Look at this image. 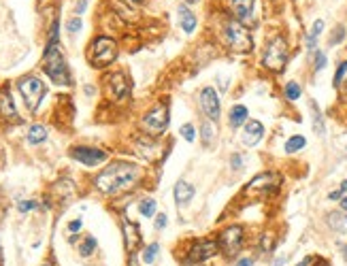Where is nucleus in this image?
I'll return each instance as SVG.
<instances>
[{
    "mask_svg": "<svg viewBox=\"0 0 347 266\" xmlns=\"http://www.w3.org/2000/svg\"><path fill=\"white\" fill-rule=\"evenodd\" d=\"M213 137H215V130H213L211 126V119H205L200 124V139H202V145L209 147L211 143H213Z\"/></svg>",
    "mask_w": 347,
    "mask_h": 266,
    "instance_id": "obj_24",
    "label": "nucleus"
},
{
    "mask_svg": "<svg viewBox=\"0 0 347 266\" xmlns=\"http://www.w3.org/2000/svg\"><path fill=\"white\" fill-rule=\"evenodd\" d=\"M283 94H285V98L288 100H298L300 98V94H302V90H300V85L296 83V81H288L285 83V87H283Z\"/></svg>",
    "mask_w": 347,
    "mask_h": 266,
    "instance_id": "obj_27",
    "label": "nucleus"
},
{
    "mask_svg": "<svg viewBox=\"0 0 347 266\" xmlns=\"http://www.w3.org/2000/svg\"><path fill=\"white\" fill-rule=\"evenodd\" d=\"M347 192V181H343L341 183V188L339 190H334V192H330L328 194V200H339V198H343V194Z\"/></svg>",
    "mask_w": 347,
    "mask_h": 266,
    "instance_id": "obj_35",
    "label": "nucleus"
},
{
    "mask_svg": "<svg viewBox=\"0 0 347 266\" xmlns=\"http://www.w3.org/2000/svg\"><path fill=\"white\" fill-rule=\"evenodd\" d=\"M186 3H196V0H186Z\"/></svg>",
    "mask_w": 347,
    "mask_h": 266,
    "instance_id": "obj_49",
    "label": "nucleus"
},
{
    "mask_svg": "<svg viewBox=\"0 0 347 266\" xmlns=\"http://www.w3.org/2000/svg\"><path fill=\"white\" fill-rule=\"evenodd\" d=\"M232 17L243 26H253V0H230Z\"/></svg>",
    "mask_w": 347,
    "mask_h": 266,
    "instance_id": "obj_12",
    "label": "nucleus"
},
{
    "mask_svg": "<svg viewBox=\"0 0 347 266\" xmlns=\"http://www.w3.org/2000/svg\"><path fill=\"white\" fill-rule=\"evenodd\" d=\"M34 207H36V202H32V200H22V202H19V211H22V213L32 211Z\"/></svg>",
    "mask_w": 347,
    "mask_h": 266,
    "instance_id": "obj_38",
    "label": "nucleus"
},
{
    "mask_svg": "<svg viewBox=\"0 0 347 266\" xmlns=\"http://www.w3.org/2000/svg\"><path fill=\"white\" fill-rule=\"evenodd\" d=\"M43 70L47 73V77L56 81L60 85H68L70 83V73H68V66L64 62V56L60 54V49L56 43H49L45 49V56H43Z\"/></svg>",
    "mask_w": 347,
    "mask_h": 266,
    "instance_id": "obj_2",
    "label": "nucleus"
},
{
    "mask_svg": "<svg viewBox=\"0 0 347 266\" xmlns=\"http://www.w3.org/2000/svg\"><path fill=\"white\" fill-rule=\"evenodd\" d=\"M181 137L186 139L188 143H192L194 139H196V135H194V126H192V124H186V126H181Z\"/></svg>",
    "mask_w": 347,
    "mask_h": 266,
    "instance_id": "obj_34",
    "label": "nucleus"
},
{
    "mask_svg": "<svg viewBox=\"0 0 347 266\" xmlns=\"http://www.w3.org/2000/svg\"><path fill=\"white\" fill-rule=\"evenodd\" d=\"M158 249H160V245H158V243L147 245L145 251H143V262H145V264H154L156 255H158Z\"/></svg>",
    "mask_w": 347,
    "mask_h": 266,
    "instance_id": "obj_29",
    "label": "nucleus"
},
{
    "mask_svg": "<svg viewBox=\"0 0 347 266\" xmlns=\"http://www.w3.org/2000/svg\"><path fill=\"white\" fill-rule=\"evenodd\" d=\"M326 66V54L324 51H315V70H322Z\"/></svg>",
    "mask_w": 347,
    "mask_h": 266,
    "instance_id": "obj_36",
    "label": "nucleus"
},
{
    "mask_svg": "<svg viewBox=\"0 0 347 266\" xmlns=\"http://www.w3.org/2000/svg\"><path fill=\"white\" fill-rule=\"evenodd\" d=\"M94 249H96V239H94V237H85V241L81 243V247H79L81 255H90Z\"/></svg>",
    "mask_w": 347,
    "mask_h": 266,
    "instance_id": "obj_30",
    "label": "nucleus"
},
{
    "mask_svg": "<svg viewBox=\"0 0 347 266\" xmlns=\"http://www.w3.org/2000/svg\"><path fill=\"white\" fill-rule=\"evenodd\" d=\"M305 145H307V139L300 137V135H294V137H290L288 141H285V151L296 153V151H300Z\"/></svg>",
    "mask_w": 347,
    "mask_h": 266,
    "instance_id": "obj_26",
    "label": "nucleus"
},
{
    "mask_svg": "<svg viewBox=\"0 0 347 266\" xmlns=\"http://www.w3.org/2000/svg\"><path fill=\"white\" fill-rule=\"evenodd\" d=\"M315 266H328V264H326V262H322V260H320V262H318V264H315Z\"/></svg>",
    "mask_w": 347,
    "mask_h": 266,
    "instance_id": "obj_48",
    "label": "nucleus"
},
{
    "mask_svg": "<svg viewBox=\"0 0 347 266\" xmlns=\"http://www.w3.org/2000/svg\"><path fill=\"white\" fill-rule=\"evenodd\" d=\"M0 117L17 119V111H15L11 96H9V92H0Z\"/></svg>",
    "mask_w": 347,
    "mask_h": 266,
    "instance_id": "obj_17",
    "label": "nucleus"
},
{
    "mask_svg": "<svg viewBox=\"0 0 347 266\" xmlns=\"http://www.w3.org/2000/svg\"><path fill=\"white\" fill-rule=\"evenodd\" d=\"M260 247H262L264 251H271V249H273V237H271V234H264L262 241H260Z\"/></svg>",
    "mask_w": 347,
    "mask_h": 266,
    "instance_id": "obj_37",
    "label": "nucleus"
},
{
    "mask_svg": "<svg viewBox=\"0 0 347 266\" xmlns=\"http://www.w3.org/2000/svg\"><path fill=\"white\" fill-rule=\"evenodd\" d=\"M166 224H168L166 215H164V213H160V215L156 217V230H162V228H166Z\"/></svg>",
    "mask_w": 347,
    "mask_h": 266,
    "instance_id": "obj_39",
    "label": "nucleus"
},
{
    "mask_svg": "<svg viewBox=\"0 0 347 266\" xmlns=\"http://www.w3.org/2000/svg\"><path fill=\"white\" fill-rule=\"evenodd\" d=\"M328 226L334 230V232H339V234H345L347 232V215L345 213H330L328 215Z\"/></svg>",
    "mask_w": 347,
    "mask_h": 266,
    "instance_id": "obj_21",
    "label": "nucleus"
},
{
    "mask_svg": "<svg viewBox=\"0 0 347 266\" xmlns=\"http://www.w3.org/2000/svg\"><path fill=\"white\" fill-rule=\"evenodd\" d=\"M47 139V130L45 126H32L28 132V143L30 145H38V143H43Z\"/></svg>",
    "mask_w": 347,
    "mask_h": 266,
    "instance_id": "obj_25",
    "label": "nucleus"
},
{
    "mask_svg": "<svg viewBox=\"0 0 347 266\" xmlns=\"http://www.w3.org/2000/svg\"><path fill=\"white\" fill-rule=\"evenodd\" d=\"M43 266H52V264H43Z\"/></svg>",
    "mask_w": 347,
    "mask_h": 266,
    "instance_id": "obj_50",
    "label": "nucleus"
},
{
    "mask_svg": "<svg viewBox=\"0 0 347 266\" xmlns=\"http://www.w3.org/2000/svg\"><path fill=\"white\" fill-rule=\"evenodd\" d=\"M85 7H88V0H79V3L75 5V13H77V17L85 11Z\"/></svg>",
    "mask_w": 347,
    "mask_h": 266,
    "instance_id": "obj_41",
    "label": "nucleus"
},
{
    "mask_svg": "<svg viewBox=\"0 0 347 266\" xmlns=\"http://www.w3.org/2000/svg\"><path fill=\"white\" fill-rule=\"evenodd\" d=\"M345 79H347V62H341L339 68H336V75H334V87H341Z\"/></svg>",
    "mask_w": 347,
    "mask_h": 266,
    "instance_id": "obj_31",
    "label": "nucleus"
},
{
    "mask_svg": "<svg viewBox=\"0 0 347 266\" xmlns=\"http://www.w3.org/2000/svg\"><path fill=\"white\" fill-rule=\"evenodd\" d=\"M81 26H83V24H81V17H73V19H68L66 30L70 34H75V32H79V30H81Z\"/></svg>",
    "mask_w": 347,
    "mask_h": 266,
    "instance_id": "obj_33",
    "label": "nucleus"
},
{
    "mask_svg": "<svg viewBox=\"0 0 347 266\" xmlns=\"http://www.w3.org/2000/svg\"><path fill=\"white\" fill-rule=\"evenodd\" d=\"M262 64L267 66L273 73H281L288 64V43H285L283 36H275L267 51H264V58H262Z\"/></svg>",
    "mask_w": 347,
    "mask_h": 266,
    "instance_id": "obj_3",
    "label": "nucleus"
},
{
    "mask_svg": "<svg viewBox=\"0 0 347 266\" xmlns=\"http://www.w3.org/2000/svg\"><path fill=\"white\" fill-rule=\"evenodd\" d=\"M124 232H126V247H128L130 251H135V249L139 247V243H141L139 226H137V224L126 221V224H124Z\"/></svg>",
    "mask_w": 347,
    "mask_h": 266,
    "instance_id": "obj_18",
    "label": "nucleus"
},
{
    "mask_svg": "<svg viewBox=\"0 0 347 266\" xmlns=\"http://www.w3.org/2000/svg\"><path fill=\"white\" fill-rule=\"evenodd\" d=\"M109 81H111V90H113L115 98H121V96H126V94H128V81H126V77L121 75V73L113 75Z\"/></svg>",
    "mask_w": 347,
    "mask_h": 266,
    "instance_id": "obj_20",
    "label": "nucleus"
},
{
    "mask_svg": "<svg viewBox=\"0 0 347 266\" xmlns=\"http://www.w3.org/2000/svg\"><path fill=\"white\" fill-rule=\"evenodd\" d=\"M70 156H73L77 162H81V164H85V166H96V164H100V162L107 160V151L96 149V147H75L73 151H70Z\"/></svg>",
    "mask_w": 347,
    "mask_h": 266,
    "instance_id": "obj_11",
    "label": "nucleus"
},
{
    "mask_svg": "<svg viewBox=\"0 0 347 266\" xmlns=\"http://www.w3.org/2000/svg\"><path fill=\"white\" fill-rule=\"evenodd\" d=\"M220 247L226 251V253H230V255H234L239 249H241V245H243V228L241 226H230V228H226L222 234H220Z\"/></svg>",
    "mask_w": 347,
    "mask_h": 266,
    "instance_id": "obj_10",
    "label": "nucleus"
},
{
    "mask_svg": "<svg viewBox=\"0 0 347 266\" xmlns=\"http://www.w3.org/2000/svg\"><path fill=\"white\" fill-rule=\"evenodd\" d=\"M228 121H230L232 128H239L241 124H245V121H247V109H245L243 105H234V107L230 109Z\"/></svg>",
    "mask_w": 347,
    "mask_h": 266,
    "instance_id": "obj_19",
    "label": "nucleus"
},
{
    "mask_svg": "<svg viewBox=\"0 0 347 266\" xmlns=\"http://www.w3.org/2000/svg\"><path fill=\"white\" fill-rule=\"evenodd\" d=\"M19 92H22V96L26 100V107L30 111H36L40 100L45 96V85H43V81L36 77H24V79H19Z\"/></svg>",
    "mask_w": 347,
    "mask_h": 266,
    "instance_id": "obj_5",
    "label": "nucleus"
},
{
    "mask_svg": "<svg viewBox=\"0 0 347 266\" xmlns=\"http://www.w3.org/2000/svg\"><path fill=\"white\" fill-rule=\"evenodd\" d=\"M322 30H324V19H315L313 26H311V32L307 34V49L309 51H315V43H318Z\"/></svg>",
    "mask_w": 347,
    "mask_h": 266,
    "instance_id": "obj_22",
    "label": "nucleus"
},
{
    "mask_svg": "<svg viewBox=\"0 0 347 266\" xmlns=\"http://www.w3.org/2000/svg\"><path fill=\"white\" fill-rule=\"evenodd\" d=\"M309 107H311V111H313V130H315V135L324 137V135H326V126H324V117H322V113H320V107L315 105L313 100H309Z\"/></svg>",
    "mask_w": 347,
    "mask_h": 266,
    "instance_id": "obj_23",
    "label": "nucleus"
},
{
    "mask_svg": "<svg viewBox=\"0 0 347 266\" xmlns=\"http://www.w3.org/2000/svg\"><path fill=\"white\" fill-rule=\"evenodd\" d=\"M117 56V45L113 38L109 36H98L92 45V64L94 66H107L115 60Z\"/></svg>",
    "mask_w": 347,
    "mask_h": 266,
    "instance_id": "obj_6",
    "label": "nucleus"
},
{
    "mask_svg": "<svg viewBox=\"0 0 347 266\" xmlns=\"http://www.w3.org/2000/svg\"><path fill=\"white\" fill-rule=\"evenodd\" d=\"M262 137H264V126L260 124V121H256V119L245 121V128H243V145H247V147L258 145V143L262 141Z\"/></svg>",
    "mask_w": 347,
    "mask_h": 266,
    "instance_id": "obj_14",
    "label": "nucleus"
},
{
    "mask_svg": "<svg viewBox=\"0 0 347 266\" xmlns=\"http://www.w3.org/2000/svg\"><path fill=\"white\" fill-rule=\"evenodd\" d=\"M343 38H345V28L343 26H336L334 32L330 34V45H339Z\"/></svg>",
    "mask_w": 347,
    "mask_h": 266,
    "instance_id": "obj_32",
    "label": "nucleus"
},
{
    "mask_svg": "<svg viewBox=\"0 0 347 266\" xmlns=\"http://www.w3.org/2000/svg\"><path fill=\"white\" fill-rule=\"evenodd\" d=\"M139 211H141L143 217H154V213H156V200H151V198L141 200Z\"/></svg>",
    "mask_w": 347,
    "mask_h": 266,
    "instance_id": "obj_28",
    "label": "nucleus"
},
{
    "mask_svg": "<svg viewBox=\"0 0 347 266\" xmlns=\"http://www.w3.org/2000/svg\"><path fill=\"white\" fill-rule=\"evenodd\" d=\"M68 230L70 232H77V230H81V219H73L68 224Z\"/></svg>",
    "mask_w": 347,
    "mask_h": 266,
    "instance_id": "obj_42",
    "label": "nucleus"
},
{
    "mask_svg": "<svg viewBox=\"0 0 347 266\" xmlns=\"http://www.w3.org/2000/svg\"><path fill=\"white\" fill-rule=\"evenodd\" d=\"M141 177V168L128 162H115V164L107 166L100 175L96 177V188L105 194H117L132 188Z\"/></svg>",
    "mask_w": 347,
    "mask_h": 266,
    "instance_id": "obj_1",
    "label": "nucleus"
},
{
    "mask_svg": "<svg viewBox=\"0 0 347 266\" xmlns=\"http://www.w3.org/2000/svg\"><path fill=\"white\" fill-rule=\"evenodd\" d=\"M283 262H285V258H277V260H275V264H273V266H281Z\"/></svg>",
    "mask_w": 347,
    "mask_h": 266,
    "instance_id": "obj_47",
    "label": "nucleus"
},
{
    "mask_svg": "<svg viewBox=\"0 0 347 266\" xmlns=\"http://www.w3.org/2000/svg\"><path fill=\"white\" fill-rule=\"evenodd\" d=\"M311 264V258H305L302 262H298V264H296V266H309Z\"/></svg>",
    "mask_w": 347,
    "mask_h": 266,
    "instance_id": "obj_44",
    "label": "nucleus"
},
{
    "mask_svg": "<svg viewBox=\"0 0 347 266\" xmlns=\"http://www.w3.org/2000/svg\"><path fill=\"white\" fill-rule=\"evenodd\" d=\"M281 183V177L277 172H262V175L253 177L251 183L245 188V194H256V196H267V194H273L275 190L279 188Z\"/></svg>",
    "mask_w": 347,
    "mask_h": 266,
    "instance_id": "obj_8",
    "label": "nucleus"
},
{
    "mask_svg": "<svg viewBox=\"0 0 347 266\" xmlns=\"http://www.w3.org/2000/svg\"><path fill=\"white\" fill-rule=\"evenodd\" d=\"M230 164H232V168H241V164H243V158L239 156V153H234V156H232V160H230Z\"/></svg>",
    "mask_w": 347,
    "mask_h": 266,
    "instance_id": "obj_40",
    "label": "nucleus"
},
{
    "mask_svg": "<svg viewBox=\"0 0 347 266\" xmlns=\"http://www.w3.org/2000/svg\"><path fill=\"white\" fill-rule=\"evenodd\" d=\"M341 253H343V258H345V262H347V245H341Z\"/></svg>",
    "mask_w": 347,
    "mask_h": 266,
    "instance_id": "obj_46",
    "label": "nucleus"
},
{
    "mask_svg": "<svg viewBox=\"0 0 347 266\" xmlns=\"http://www.w3.org/2000/svg\"><path fill=\"white\" fill-rule=\"evenodd\" d=\"M143 128H145L151 137L162 135L168 128V107L158 105L156 109H151L149 113L143 117Z\"/></svg>",
    "mask_w": 347,
    "mask_h": 266,
    "instance_id": "obj_7",
    "label": "nucleus"
},
{
    "mask_svg": "<svg viewBox=\"0 0 347 266\" xmlns=\"http://www.w3.org/2000/svg\"><path fill=\"white\" fill-rule=\"evenodd\" d=\"M194 198V186L188 181H179L175 186V200H177V207H186L190 204V200Z\"/></svg>",
    "mask_w": 347,
    "mask_h": 266,
    "instance_id": "obj_15",
    "label": "nucleus"
},
{
    "mask_svg": "<svg viewBox=\"0 0 347 266\" xmlns=\"http://www.w3.org/2000/svg\"><path fill=\"white\" fill-rule=\"evenodd\" d=\"M198 98H200V107H202V111H205V115L211 121H218L220 119V113H222L218 92L213 90V87H202Z\"/></svg>",
    "mask_w": 347,
    "mask_h": 266,
    "instance_id": "obj_9",
    "label": "nucleus"
},
{
    "mask_svg": "<svg viewBox=\"0 0 347 266\" xmlns=\"http://www.w3.org/2000/svg\"><path fill=\"white\" fill-rule=\"evenodd\" d=\"M234 266H253V260L251 258H241Z\"/></svg>",
    "mask_w": 347,
    "mask_h": 266,
    "instance_id": "obj_43",
    "label": "nucleus"
},
{
    "mask_svg": "<svg viewBox=\"0 0 347 266\" xmlns=\"http://www.w3.org/2000/svg\"><path fill=\"white\" fill-rule=\"evenodd\" d=\"M220 249V243L218 241H198L194 247L190 249V260L192 262H202V260H209L218 253Z\"/></svg>",
    "mask_w": 347,
    "mask_h": 266,
    "instance_id": "obj_13",
    "label": "nucleus"
},
{
    "mask_svg": "<svg viewBox=\"0 0 347 266\" xmlns=\"http://www.w3.org/2000/svg\"><path fill=\"white\" fill-rule=\"evenodd\" d=\"M179 22H181V30L186 34H192L194 28H196V15H194L186 5L179 7Z\"/></svg>",
    "mask_w": 347,
    "mask_h": 266,
    "instance_id": "obj_16",
    "label": "nucleus"
},
{
    "mask_svg": "<svg viewBox=\"0 0 347 266\" xmlns=\"http://www.w3.org/2000/svg\"><path fill=\"white\" fill-rule=\"evenodd\" d=\"M341 209H343V211H347V196H343V198H341Z\"/></svg>",
    "mask_w": 347,
    "mask_h": 266,
    "instance_id": "obj_45",
    "label": "nucleus"
},
{
    "mask_svg": "<svg viewBox=\"0 0 347 266\" xmlns=\"http://www.w3.org/2000/svg\"><path fill=\"white\" fill-rule=\"evenodd\" d=\"M224 34H226L228 45L234 51H251L253 47V38L249 34V28L239 24L237 19H230V22L224 26Z\"/></svg>",
    "mask_w": 347,
    "mask_h": 266,
    "instance_id": "obj_4",
    "label": "nucleus"
}]
</instances>
